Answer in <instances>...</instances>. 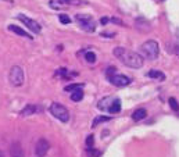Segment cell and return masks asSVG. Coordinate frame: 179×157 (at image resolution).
I'll return each mask as SVG.
<instances>
[{
  "mask_svg": "<svg viewBox=\"0 0 179 157\" xmlns=\"http://www.w3.org/2000/svg\"><path fill=\"white\" fill-rule=\"evenodd\" d=\"M114 56L118 61H121L124 65L129 68H135V70H139V68L143 67L144 64V59H143L140 54L135 53V52L129 50V49L125 48H115L114 49Z\"/></svg>",
  "mask_w": 179,
  "mask_h": 157,
  "instance_id": "1",
  "label": "cell"
},
{
  "mask_svg": "<svg viewBox=\"0 0 179 157\" xmlns=\"http://www.w3.org/2000/svg\"><path fill=\"white\" fill-rule=\"evenodd\" d=\"M143 57L147 60H156L160 54V46L156 40H146L142 46H140Z\"/></svg>",
  "mask_w": 179,
  "mask_h": 157,
  "instance_id": "2",
  "label": "cell"
},
{
  "mask_svg": "<svg viewBox=\"0 0 179 157\" xmlns=\"http://www.w3.org/2000/svg\"><path fill=\"white\" fill-rule=\"evenodd\" d=\"M50 113L60 120L61 122H68L70 121V111L65 106H63L61 103H51L50 106Z\"/></svg>",
  "mask_w": 179,
  "mask_h": 157,
  "instance_id": "3",
  "label": "cell"
},
{
  "mask_svg": "<svg viewBox=\"0 0 179 157\" xmlns=\"http://www.w3.org/2000/svg\"><path fill=\"white\" fill-rule=\"evenodd\" d=\"M9 78H10V82H11L13 86H21L24 84V79H25V75H24V71L20 65H14L11 67L10 70V74H9Z\"/></svg>",
  "mask_w": 179,
  "mask_h": 157,
  "instance_id": "4",
  "label": "cell"
},
{
  "mask_svg": "<svg viewBox=\"0 0 179 157\" xmlns=\"http://www.w3.org/2000/svg\"><path fill=\"white\" fill-rule=\"evenodd\" d=\"M49 149H50L49 140L45 139V138H40L36 142V145H35V154H36V157H45L47 154Z\"/></svg>",
  "mask_w": 179,
  "mask_h": 157,
  "instance_id": "5",
  "label": "cell"
},
{
  "mask_svg": "<svg viewBox=\"0 0 179 157\" xmlns=\"http://www.w3.org/2000/svg\"><path fill=\"white\" fill-rule=\"evenodd\" d=\"M18 20L20 21H22L24 23V25H26L29 29H31L34 34H40V31H42V27L39 25V24L36 23L35 20H32V18H29V17H26V15H24V14H20L18 15Z\"/></svg>",
  "mask_w": 179,
  "mask_h": 157,
  "instance_id": "6",
  "label": "cell"
},
{
  "mask_svg": "<svg viewBox=\"0 0 179 157\" xmlns=\"http://www.w3.org/2000/svg\"><path fill=\"white\" fill-rule=\"evenodd\" d=\"M110 84L115 85V86H126L131 84V78L126 75H120V74H114V75L108 76Z\"/></svg>",
  "mask_w": 179,
  "mask_h": 157,
  "instance_id": "7",
  "label": "cell"
},
{
  "mask_svg": "<svg viewBox=\"0 0 179 157\" xmlns=\"http://www.w3.org/2000/svg\"><path fill=\"white\" fill-rule=\"evenodd\" d=\"M10 156L11 157H25L22 146H21L18 142H14L11 146H10Z\"/></svg>",
  "mask_w": 179,
  "mask_h": 157,
  "instance_id": "8",
  "label": "cell"
},
{
  "mask_svg": "<svg viewBox=\"0 0 179 157\" xmlns=\"http://www.w3.org/2000/svg\"><path fill=\"white\" fill-rule=\"evenodd\" d=\"M9 31L17 34L18 36H24V38H28V39H32V35L28 34L25 29H22L21 27H18V25H9Z\"/></svg>",
  "mask_w": 179,
  "mask_h": 157,
  "instance_id": "9",
  "label": "cell"
},
{
  "mask_svg": "<svg viewBox=\"0 0 179 157\" xmlns=\"http://www.w3.org/2000/svg\"><path fill=\"white\" fill-rule=\"evenodd\" d=\"M147 115V110L146 109H137L133 111V114H132V120L133 121H140L143 120V118Z\"/></svg>",
  "mask_w": 179,
  "mask_h": 157,
  "instance_id": "10",
  "label": "cell"
},
{
  "mask_svg": "<svg viewBox=\"0 0 179 157\" xmlns=\"http://www.w3.org/2000/svg\"><path fill=\"white\" fill-rule=\"evenodd\" d=\"M79 25H81V28L85 29L86 32H95V29H96V23L93 21V18L89 21H86V23L79 24Z\"/></svg>",
  "mask_w": 179,
  "mask_h": 157,
  "instance_id": "11",
  "label": "cell"
},
{
  "mask_svg": "<svg viewBox=\"0 0 179 157\" xmlns=\"http://www.w3.org/2000/svg\"><path fill=\"white\" fill-rule=\"evenodd\" d=\"M147 76H148V78H153V79H158V81H164V79H165V74L161 72V71H157V70L148 71Z\"/></svg>",
  "mask_w": 179,
  "mask_h": 157,
  "instance_id": "12",
  "label": "cell"
},
{
  "mask_svg": "<svg viewBox=\"0 0 179 157\" xmlns=\"http://www.w3.org/2000/svg\"><path fill=\"white\" fill-rule=\"evenodd\" d=\"M108 111L111 113V114H117V113L121 111V101H120V99H114V100H112V103H111V106H110Z\"/></svg>",
  "mask_w": 179,
  "mask_h": 157,
  "instance_id": "13",
  "label": "cell"
},
{
  "mask_svg": "<svg viewBox=\"0 0 179 157\" xmlns=\"http://www.w3.org/2000/svg\"><path fill=\"white\" fill-rule=\"evenodd\" d=\"M36 111H38V107L35 106V104H28V106L21 111V114L22 115H31V114H35Z\"/></svg>",
  "mask_w": 179,
  "mask_h": 157,
  "instance_id": "14",
  "label": "cell"
},
{
  "mask_svg": "<svg viewBox=\"0 0 179 157\" xmlns=\"http://www.w3.org/2000/svg\"><path fill=\"white\" fill-rule=\"evenodd\" d=\"M83 99V90L78 89V90H74L72 95H71V100L72 101H79Z\"/></svg>",
  "mask_w": 179,
  "mask_h": 157,
  "instance_id": "15",
  "label": "cell"
},
{
  "mask_svg": "<svg viewBox=\"0 0 179 157\" xmlns=\"http://www.w3.org/2000/svg\"><path fill=\"white\" fill-rule=\"evenodd\" d=\"M111 120V117H106V115H99V117H96L95 120H93V126H97L100 122H106V121H110Z\"/></svg>",
  "mask_w": 179,
  "mask_h": 157,
  "instance_id": "16",
  "label": "cell"
},
{
  "mask_svg": "<svg viewBox=\"0 0 179 157\" xmlns=\"http://www.w3.org/2000/svg\"><path fill=\"white\" fill-rule=\"evenodd\" d=\"M83 88V84H72V85H68L65 86V92H74V90H78Z\"/></svg>",
  "mask_w": 179,
  "mask_h": 157,
  "instance_id": "17",
  "label": "cell"
},
{
  "mask_svg": "<svg viewBox=\"0 0 179 157\" xmlns=\"http://www.w3.org/2000/svg\"><path fill=\"white\" fill-rule=\"evenodd\" d=\"M168 103H169L171 109H172L173 111H179V103L176 101L175 97H169V99H168Z\"/></svg>",
  "mask_w": 179,
  "mask_h": 157,
  "instance_id": "18",
  "label": "cell"
},
{
  "mask_svg": "<svg viewBox=\"0 0 179 157\" xmlns=\"http://www.w3.org/2000/svg\"><path fill=\"white\" fill-rule=\"evenodd\" d=\"M85 59H86L87 63L93 64V63H96V54L93 53V52H86V53H85Z\"/></svg>",
  "mask_w": 179,
  "mask_h": 157,
  "instance_id": "19",
  "label": "cell"
},
{
  "mask_svg": "<svg viewBox=\"0 0 179 157\" xmlns=\"http://www.w3.org/2000/svg\"><path fill=\"white\" fill-rule=\"evenodd\" d=\"M100 154H101L100 150H96V149H93V147L87 149V156H89V157H99Z\"/></svg>",
  "mask_w": 179,
  "mask_h": 157,
  "instance_id": "20",
  "label": "cell"
},
{
  "mask_svg": "<svg viewBox=\"0 0 179 157\" xmlns=\"http://www.w3.org/2000/svg\"><path fill=\"white\" fill-rule=\"evenodd\" d=\"M59 18H60V23H61V24H70L71 23L70 17H68L67 14H60Z\"/></svg>",
  "mask_w": 179,
  "mask_h": 157,
  "instance_id": "21",
  "label": "cell"
},
{
  "mask_svg": "<svg viewBox=\"0 0 179 157\" xmlns=\"http://www.w3.org/2000/svg\"><path fill=\"white\" fill-rule=\"evenodd\" d=\"M86 145H87V147H93V145H95V136L93 135H89L86 138Z\"/></svg>",
  "mask_w": 179,
  "mask_h": 157,
  "instance_id": "22",
  "label": "cell"
},
{
  "mask_svg": "<svg viewBox=\"0 0 179 157\" xmlns=\"http://www.w3.org/2000/svg\"><path fill=\"white\" fill-rule=\"evenodd\" d=\"M106 74H107V78H108V76H111V75H114V74H117V68H115V67H110V68H107Z\"/></svg>",
  "mask_w": 179,
  "mask_h": 157,
  "instance_id": "23",
  "label": "cell"
},
{
  "mask_svg": "<svg viewBox=\"0 0 179 157\" xmlns=\"http://www.w3.org/2000/svg\"><path fill=\"white\" fill-rule=\"evenodd\" d=\"M108 21H111V18H108V17H101L100 18V24H101V25H106V24H108Z\"/></svg>",
  "mask_w": 179,
  "mask_h": 157,
  "instance_id": "24",
  "label": "cell"
},
{
  "mask_svg": "<svg viewBox=\"0 0 179 157\" xmlns=\"http://www.w3.org/2000/svg\"><path fill=\"white\" fill-rule=\"evenodd\" d=\"M114 32H112V34H111V32H101V36H104V38H114Z\"/></svg>",
  "mask_w": 179,
  "mask_h": 157,
  "instance_id": "25",
  "label": "cell"
},
{
  "mask_svg": "<svg viewBox=\"0 0 179 157\" xmlns=\"http://www.w3.org/2000/svg\"><path fill=\"white\" fill-rule=\"evenodd\" d=\"M111 23L117 24V25H122V21H121V20H118V18H114V17L111 18Z\"/></svg>",
  "mask_w": 179,
  "mask_h": 157,
  "instance_id": "26",
  "label": "cell"
},
{
  "mask_svg": "<svg viewBox=\"0 0 179 157\" xmlns=\"http://www.w3.org/2000/svg\"><path fill=\"white\" fill-rule=\"evenodd\" d=\"M60 2H63V3H67V4H78L76 2H74V0H60Z\"/></svg>",
  "mask_w": 179,
  "mask_h": 157,
  "instance_id": "27",
  "label": "cell"
},
{
  "mask_svg": "<svg viewBox=\"0 0 179 157\" xmlns=\"http://www.w3.org/2000/svg\"><path fill=\"white\" fill-rule=\"evenodd\" d=\"M176 38H178V45H176L178 49H176V53L179 54V28H178V31H176Z\"/></svg>",
  "mask_w": 179,
  "mask_h": 157,
  "instance_id": "28",
  "label": "cell"
},
{
  "mask_svg": "<svg viewBox=\"0 0 179 157\" xmlns=\"http://www.w3.org/2000/svg\"><path fill=\"white\" fill-rule=\"evenodd\" d=\"M0 157H4V156H3V153H2V151H0Z\"/></svg>",
  "mask_w": 179,
  "mask_h": 157,
  "instance_id": "29",
  "label": "cell"
}]
</instances>
